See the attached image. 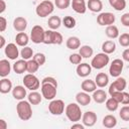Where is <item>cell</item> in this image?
<instances>
[{"label": "cell", "instance_id": "obj_20", "mask_svg": "<svg viewBox=\"0 0 129 129\" xmlns=\"http://www.w3.org/2000/svg\"><path fill=\"white\" fill-rule=\"evenodd\" d=\"M92 99L98 103V104H102V103H105L106 100H107V93L102 90V89H99V90H96L93 92V96H92Z\"/></svg>", "mask_w": 129, "mask_h": 129}, {"label": "cell", "instance_id": "obj_18", "mask_svg": "<svg viewBox=\"0 0 129 129\" xmlns=\"http://www.w3.org/2000/svg\"><path fill=\"white\" fill-rule=\"evenodd\" d=\"M81 88H82L83 91H85L87 93H93L94 91L97 90V84H96L95 81L90 80V79H87V80H85V81L82 82Z\"/></svg>", "mask_w": 129, "mask_h": 129}, {"label": "cell", "instance_id": "obj_48", "mask_svg": "<svg viewBox=\"0 0 129 129\" xmlns=\"http://www.w3.org/2000/svg\"><path fill=\"white\" fill-rule=\"evenodd\" d=\"M41 83H49V84H52V85H54L55 87H57V82H56V80H55L54 78H52V77H45V78H43L42 81H41Z\"/></svg>", "mask_w": 129, "mask_h": 129}, {"label": "cell", "instance_id": "obj_51", "mask_svg": "<svg viewBox=\"0 0 129 129\" xmlns=\"http://www.w3.org/2000/svg\"><path fill=\"white\" fill-rule=\"evenodd\" d=\"M122 58H123V60L129 62V48H126V49L122 52Z\"/></svg>", "mask_w": 129, "mask_h": 129}, {"label": "cell", "instance_id": "obj_53", "mask_svg": "<svg viewBox=\"0 0 129 129\" xmlns=\"http://www.w3.org/2000/svg\"><path fill=\"white\" fill-rule=\"evenodd\" d=\"M0 4H1V7H0V14H2L5 9H6V3L4 0H0Z\"/></svg>", "mask_w": 129, "mask_h": 129}, {"label": "cell", "instance_id": "obj_52", "mask_svg": "<svg viewBox=\"0 0 129 129\" xmlns=\"http://www.w3.org/2000/svg\"><path fill=\"white\" fill-rule=\"evenodd\" d=\"M71 128H72V129H76V128H78V129H84V128H85V125H84V124H81V123L75 122V124H73V125L71 126Z\"/></svg>", "mask_w": 129, "mask_h": 129}, {"label": "cell", "instance_id": "obj_33", "mask_svg": "<svg viewBox=\"0 0 129 129\" xmlns=\"http://www.w3.org/2000/svg\"><path fill=\"white\" fill-rule=\"evenodd\" d=\"M79 53L83 56V58H88V57H91L94 53V50L92 48V46L90 45H82L80 46L79 48Z\"/></svg>", "mask_w": 129, "mask_h": 129}, {"label": "cell", "instance_id": "obj_15", "mask_svg": "<svg viewBox=\"0 0 129 129\" xmlns=\"http://www.w3.org/2000/svg\"><path fill=\"white\" fill-rule=\"evenodd\" d=\"M71 6L73 10L79 14H84L87 11V4L85 0H72Z\"/></svg>", "mask_w": 129, "mask_h": 129}, {"label": "cell", "instance_id": "obj_40", "mask_svg": "<svg viewBox=\"0 0 129 129\" xmlns=\"http://www.w3.org/2000/svg\"><path fill=\"white\" fill-rule=\"evenodd\" d=\"M118 41H119L120 45L123 46V47L129 46V33L125 32V33H122L121 35H119Z\"/></svg>", "mask_w": 129, "mask_h": 129}, {"label": "cell", "instance_id": "obj_25", "mask_svg": "<svg viewBox=\"0 0 129 129\" xmlns=\"http://www.w3.org/2000/svg\"><path fill=\"white\" fill-rule=\"evenodd\" d=\"M66 45H67V47L69 49L75 50V49L80 48V46H81V40L77 36H70L67 39V41H66Z\"/></svg>", "mask_w": 129, "mask_h": 129}, {"label": "cell", "instance_id": "obj_22", "mask_svg": "<svg viewBox=\"0 0 129 129\" xmlns=\"http://www.w3.org/2000/svg\"><path fill=\"white\" fill-rule=\"evenodd\" d=\"M11 72V64L7 59L0 60V77L6 78Z\"/></svg>", "mask_w": 129, "mask_h": 129}, {"label": "cell", "instance_id": "obj_9", "mask_svg": "<svg viewBox=\"0 0 129 129\" xmlns=\"http://www.w3.org/2000/svg\"><path fill=\"white\" fill-rule=\"evenodd\" d=\"M116 17L111 12H102L97 16V22L101 26H109L114 24Z\"/></svg>", "mask_w": 129, "mask_h": 129}, {"label": "cell", "instance_id": "obj_38", "mask_svg": "<svg viewBox=\"0 0 129 129\" xmlns=\"http://www.w3.org/2000/svg\"><path fill=\"white\" fill-rule=\"evenodd\" d=\"M106 104V108L110 111V112H114V111H116L117 109H118V107H119V102H117L114 98H109V99H107L106 100V102H105Z\"/></svg>", "mask_w": 129, "mask_h": 129}, {"label": "cell", "instance_id": "obj_17", "mask_svg": "<svg viewBox=\"0 0 129 129\" xmlns=\"http://www.w3.org/2000/svg\"><path fill=\"white\" fill-rule=\"evenodd\" d=\"M27 27V20L22 17L18 16L13 20V28L18 32H23Z\"/></svg>", "mask_w": 129, "mask_h": 129}, {"label": "cell", "instance_id": "obj_28", "mask_svg": "<svg viewBox=\"0 0 129 129\" xmlns=\"http://www.w3.org/2000/svg\"><path fill=\"white\" fill-rule=\"evenodd\" d=\"M15 41L16 44L19 46H26L28 41H29V36L25 32H18L15 36Z\"/></svg>", "mask_w": 129, "mask_h": 129}, {"label": "cell", "instance_id": "obj_49", "mask_svg": "<svg viewBox=\"0 0 129 129\" xmlns=\"http://www.w3.org/2000/svg\"><path fill=\"white\" fill-rule=\"evenodd\" d=\"M7 27V20L5 17L0 16V31L3 32Z\"/></svg>", "mask_w": 129, "mask_h": 129}, {"label": "cell", "instance_id": "obj_29", "mask_svg": "<svg viewBox=\"0 0 129 129\" xmlns=\"http://www.w3.org/2000/svg\"><path fill=\"white\" fill-rule=\"evenodd\" d=\"M27 99L31 105H38L42 100V94L40 95V93L36 91H31V93L28 94Z\"/></svg>", "mask_w": 129, "mask_h": 129}, {"label": "cell", "instance_id": "obj_27", "mask_svg": "<svg viewBox=\"0 0 129 129\" xmlns=\"http://www.w3.org/2000/svg\"><path fill=\"white\" fill-rule=\"evenodd\" d=\"M62 24V20L56 16V15H53V16H50L48 18V21H47V25L50 29L52 30H56L57 28H59V26Z\"/></svg>", "mask_w": 129, "mask_h": 129}, {"label": "cell", "instance_id": "obj_1", "mask_svg": "<svg viewBox=\"0 0 129 129\" xmlns=\"http://www.w3.org/2000/svg\"><path fill=\"white\" fill-rule=\"evenodd\" d=\"M16 112L19 119H21L22 121L29 120L32 117V108L29 101H25V100L19 101L18 104L16 105Z\"/></svg>", "mask_w": 129, "mask_h": 129}, {"label": "cell", "instance_id": "obj_14", "mask_svg": "<svg viewBox=\"0 0 129 129\" xmlns=\"http://www.w3.org/2000/svg\"><path fill=\"white\" fill-rule=\"evenodd\" d=\"M76 72H77V75L81 78H86L88 77L91 72H92V66L87 63V62H81L78 64L77 69H76Z\"/></svg>", "mask_w": 129, "mask_h": 129}, {"label": "cell", "instance_id": "obj_55", "mask_svg": "<svg viewBox=\"0 0 129 129\" xmlns=\"http://www.w3.org/2000/svg\"><path fill=\"white\" fill-rule=\"evenodd\" d=\"M5 45V38L3 35H0V47H4Z\"/></svg>", "mask_w": 129, "mask_h": 129}, {"label": "cell", "instance_id": "obj_3", "mask_svg": "<svg viewBox=\"0 0 129 129\" xmlns=\"http://www.w3.org/2000/svg\"><path fill=\"white\" fill-rule=\"evenodd\" d=\"M54 10V4L49 0H43L41 1L35 8V12L37 16L43 18L51 14Z\"/></svg>", "mask_w": 129, "mask_h": 129}, {"label": "cell", "instance_id": "obj_21", "mask_svg": "<svg viewBox=\"0 0 129 129\" xmlns=\"http://www.w3.org/2000/svg\"><path fill=\"white\" fill-rule=\"evenodd\" d=\"M26 66H27V60H25V59L22 58V59L16 60V61L13 63L12 69H13V71H14L16 74L20 75V74H23L24 72H26Z\"/></svg>", "mask_w": 129, "mask_h": 129}, {"label": "cell", "instance_id": "obj_24", "mask_svg": "<svg viewBox=\"0 0 129 129\" xmlns=\"http://www.w3.org/2000/svg\"><path fill=\"white\" fill-rule=\"evenodd\" d=\"M95 82L99 88H105L109 84V77L105 73H99L95 78Z\"/></svg>", "mask_w": 129, "mask_h": 129}, {"label": "cell", "instance_id": "obj_10", "mask_svg": "<svg viewBox=\"0 0 129 129\" xmlns=\"http://www.w3.org/2000/svg\"><path fill=\"white\" fill-rule=\"evenodd\" d=\"M123 67H124V62L122 59L120 58H116L114 59L111 64H110V68H109V73L112 77L114 78H118L120 77L122 71H123Z\"/></svg>", "mask_w": 129, "mask_h": 129}, {"label": "cell", "instance_id": "obj_31", "mask_svg": "<svg viewBox=\"0 0 129 129\" xmlns=\"http://www.w3.org/2000/svg\"><path fill=\"white\" fill-rule=\"evenodd\" d=\"M102 50L103 52L107 53V54H110V53H113L115 50H116V44L113 40H106L102 43Z\"/></svg>", "mask_w": 129, "mask_h": 129}, {"label": "cell", "instance_id": "obj_32", "mask_svg": "<svg viewBox=\"0 0 129 129\" xmlns=\"http://www.w3.org/2000/svg\"><path fill=\"white\" fill-rule=\"evenodd\" d=\"M105 33L106 35L111 38V39H114V38H118L119 37V29L116 25L112 24V25H109L107 26L106 30H105Z\"/></svg>", "mask_w": 129, "mask_h": 129}, {"label": "cell", "instance_id": "obj_4", "mask_svg": "<svg viewBox=\"0 0 129 129\" xmlns=\"http://www.w3.org/2000/svg\"><path fill=\"white\" fill-rule=\"evenodd\" d=\"M109 61H110L109 55L105 52H100V53H97L92 58L91 66H92V68H94L96 70H102L109 63Z\"/></svg>", "mask_w": 129, "mask_h": 129}, {"label": "cell", "instance_id": "obj_34", "mask_svg": "<svg viewBox=\"0 0 129 129\" xmlns=\"http://www.w3.org/2000/svg\"><path fill=\"white\" fill-rule=\"evenodd\" d=\"M109 4L117 11H122L126 8V0H109Z\"/></svg>", "mask_w": 129, "mask_h": 129}, {"label": "cell", "instance_id": "obj_30", "mask_svg": "<svg viewBox=\"0 0 129 129\" xmlns=\"http://www.w3.org/2000/svg\"><path fill=\"white\" fill-rule=\"evenodd\" d=\"M103 126H105L106 128H114L117 125V119L114 115H106L103 118Z\"/></svg>", "mask_w": 129, "mask_h": 129}, {"label": "cell", "instance_id": "obj_54", "mask_svg": "<svg viewBox=\"0 0 129 129\" xmlns=\"http://www.w3.org/2000/svg\"><path fill=\"white\" fill-rule=\"evenodd\" d=\"M0 129H7V124L4 119H0Z\"/></svg>", "mask_w": 129, "mask_h": 129}, {"label": "cell", "instance_id": "obj_6", "mask_svg": "<svg viewBox=\"0 0 129 129\" xmlns=\"http://www.w3.org/2000/svg\"><path fill=\"white\" fill-rule=\"evenodd\" d=\"M56 89L57 87H55L52 84L41 83V94L45 100H53L56 96Z\"/></svg>", "mask_w": 129, "mask_h": 129}, {"label": "cell", "instance_id": "obj_12", "mask_svg": "<svg viewBox=\"0 0 129 129\" xmlns=\"http://www.w3.org/2000/svg\"><path fill=\"white\" fill-rule=\"evenodd\" d=\"M97 114L93 111H87L83 114V117H82V121H83V124L87 127H93L96 122H97Z\"/></svg>", "mask_w": 129, "mask_h": 129}, {"label": "cell", "instance_id": "obj_42", "mask_svg": "<svg viewBox=\"0 0 129 129\" xmlns=\"http://www.w3.org/2000/svg\"><path fill=\"white\" fill-rule=\"evenodd\" d=\"M40 67L41 66H43L44 63H45V60H46V57H45V54L44 53H42V52H37V53H35L34 55H33V57H32Z\"/></svg>", "mask_w": 129, "mask_h": 129}, {"label": "cell", "instance_id": "obj_37", "mask_svg": "<svg viewBox=\"0 0 129 129\" xmlns=\"http://www.w3.org/2000/svg\"><path fill=\"white\" fill-rule=\"evenodd\" d=\"M76 24H77V21H76V19H75L73 16L68 15V16H64V17L62 18V25H63L64 27L69 28V29L74 28V27L76 26Z\"/></svg>", "mask_w": 129, "mask_h": 129}, {"label": "cell", "instance_id": "obj_8", "mask_svg": "<svg viewBox=\"0 0 129 129\" xmlns=\"http://www.w3.org/2000/svg\"><path fill=\"white\" fill-rule=\"evenodd\" d=\"M44 32L45 30L43 29L42 26L40 25H34L30 31V39L32 42L38 44V43H43V37H44Z\"/></svg>", "mask_w": 129, "mask_h": 129}, {"label": "cell", "instance_id": "obj_41", "mask_svg": "<svg viewBox=\"0 0 129 129\" xmlns=\"http://www.w3.org/2000/svg\"><path fill=\"white\" fill-rule=\"evenodd\" d=\"M119 116L123 121H129V106L125 105L121 108L119 112Z\"/></svg>", "mask_w": 129, "mask_h": 129}, {"label": "cell", "instance_id": "obj_5", "mask_svg": "<svg viewBox=\"0 0 129 129\" xmlns=\"http://www.w3.org/2000/svg\"><path fill=\"white\" fill-rule=\"evenodd\" d=\"M23 85L26 89H28L30 91H36L40 86V82H39L38 78L36 76H34V74L28 73L23 78Z\"/></svg>", "mask_w": 129, "mask_h": 129}, {"label": "cell", "instance_id": "obj_50", "mask_svg": "<svg viewBox=\"0 0 129 129\" xmlns=\"http://www.w3.org/2000/svg\"><path fill=\"white\" fill-rule=\"evenodd\" d=\"M121 104H123V105H129V93L123 91V99H122Z\"/></svg>", "mask_w": 129, "mask_h": 129}, {"label": "cell", "instance_id": "obj_19", "mask_svg": "<svg viewBox=\"0 0 129 129\" xmlns=\"http://www.w3.org/2000/svg\"><path fill=\"white\" fill-rule=\"evenodd\" d=\"M12 96L16 100H24L26 97V89L23 86H16L12 89Z\"/></svg>", "mask_w": 129, "mask_h": 129}, {"label": "cell", "instance_id": "obj_43", "mask_svg": "<svg viewBox=\"0 0 129 129\" xmlns=\"http://www.w3.org/2000/svg\"><path fill=\"white\" fill-rule=\"evenodd\" d=\"M71 0H54V5L58 9H67L71 5Z\"/></svg>", "mask_w": 129, "mask_h": 129}, {"label": "cell", "instance_id": "obj_39", "mask_svg": "<svg viewBox=\"0 0 129 129\" xmlns=\"http://www.w3.org/2000/svg\"><path fill=\"white\" fill-rule=\"evenodd\" d=\"M62 41H63L62 35L59 32L52 30V32H51V44H61Z\"/></svg>", "mask_w": 129, "mask_h": 129}, {"label": "cell", "instance_id": "obj_13", "mask_svg": "<svg viewBox=\"0 0 129 129\" xmlns=\"http://www.w3.org/2000/svg\"><path fill=\"white\" fill-rule=\"evenodd\" d=\"M4 52H5V55L9 58V59H16L18 56H19V50H18V47L15 43H8L5 48H4Z\"/></svg>", "mask_w": 129, "mask_h": 129}, {"label": "cell", "instance_id": "obj_35", "mask_svg": "<svg viewBox=\"0 0 129 129\" xmlns=\"http://www.w3.org/2000/svg\"><path fill=\"white\" fill-rule=\"evenodd\" d=\"M33 55H34V53H33L32 48L29 47V46H27V45L26 46H23V48L20 51V56L23 59H25V60L31 59V57H33Z\"/></svg>", "mask_w": 129, "mask_h": 129}, {"label": "cell", "instance_id": "obj_16", "mask_svg": "<svg viewBox=\"0 0 129 129\" xmlns=\"http://www.w3.org/2000/svg\"><path fill=\"white\" fill-rule=\"evenodd\" d=\"M91 100H92V97L89 95V93L85 91L79 92L76 95V101L81 106H88L91 103Z\"/></svg>", "mask_w": 129, "mask_h": 129}, {"label": "cell", "instance_id": "obj_23", "mask_svg": "<svg viewBox=\"0 0 129 129\" xmlns=\"http://www.w3.org/2000/svg\"><path fill=\"white\" fill-rule=\"evenodd\" d=\"M12 82L7 78H2L0 81V92L2 94H8L9 92H12Z\"/></svg>", "mask_w": 129, "mask_h": 129}, {"label": "cell", "instance_id": "obj_36", "mask_svg": "<svg viewBox=\"0 0 129 129\" xmlns=\"http://www.w3.org/2000/svg\"><path fill=\"white\" fill-rule=\"evenodd\" d=\"M39 64L32 58V59H28L27 60V66H26V72L29 74H34L38 71L39 69Z\"/></svg>", "mask_w": 129, "mask_h": 129}, {"label": "cell", "instance_id": "obj_45", "mask_svg": "<svg viewBox=\"0 0 129 129\" xmlns=\"http://www.w3.org/2000/svg\"><path fill=\"white\" fill-rule=\"evenodd\" d=\"M51 32H52V29L45 30L44 37H43V43L44 44H51Z\"/></svg>", "mask_w": 129, "mask_h": 129}, {"label": "cell", "instance_id": "obj_44", "mask_svg": "<svg viewBox=\"0 0 129 129\" xmlns=\"http://www.w3.org/2000/svg\"><path fill=\"white\" fill-rule=\"evenodd\" d=\"M82 59H83V56L80 53H72L69 56V60L73 64H79V63H81L82 62Z\"/></svg>", "mask_w": 129, "mask_h": 129}, {"label": "cell", "instance_id": "obj_46", "mask_svg": "<svg viewBox=\"0 0 129 129\" xmlns=\"http://www.w3.org/2000/svg\"><path fill=\"white\" fill-rule=\"evenodd\" d=\"M121 23L124 26L129 27V12H126L121 16Z\"/></svg>", "mask_w": 129, "mask_h": 129}, {"label": "cell", "instance_id": "obj_47", "mask_svg": "<svg viewBox=\"0 0 129 129\" xmlns=\"http://www.w3.org/2000/svg\"><path fill=\"white\" fill-rule=\"evenodd\" d=\"M111 97L114 98L120 104L122 102V99H123V92H114V93L111 94Z\"/></svg>", "mask_w": 129, "mask_h": 129}, {"label": "cell", "instance_id": "obj_11", "mask_svg": "<svg viewBox=\"0 0 129 129\" xmlns=\"http://www.w3.org/2000/svg\"><path fill=\"white\" fill-rule=\"evenodd\" d=\"M127 87V82L124 78L118 77L109 87V94L111 95L114 92H123Z\"/></svg>", "mask_w": 129, "mask_h": 129}, {"label": "cell", "instance_id": "obj_7", "mask_svg": "<svg viewBox=\"0 0 129 129\" xmlns=\"http://www.w3.org/2000/svg\"><path fill=\"white\" fill-rule=\"evenodd\" d=\"M48 111L50 114L54 115V116H59L63 113L64 111V103L62 100L59 99H53L50 101V103L48 104Z\"/></svg>", "mask_w": 129, "mask_h": 129}, {"label": "cell", "instance_id": "obj_26", "mask_svg": "<svg viewBox=\"0 0 129 129\" xmlns=\"http://www.w3.org/2000/svg\"><path fill=\"white\" fill-rule=\"evenodd\" d=\"M87 7L92 12H100L103 9V3L101 0H88Z\"/></svg>", "mask_w": 129, "mask_h": 129}, {"label": "cell", "instance_id": "obj_2", "mask_svg": "<svg viewBox=\"0 0 129 129\" xmlns=\"http://www.w3.org/2000/svg\"><path fill=\"white\" fill-rule=\"evenodd\" d=\"M64 113H66V116L68 117V119L74 123L80 121L81 118L83 117L81 107L78 103H70L69 105H67V107L64 109Z\"/></svg>", "mask_w": 129, "mask_h": 129}]
</instances>
